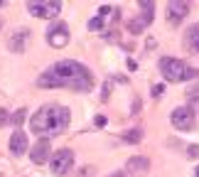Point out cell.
I'll return each instance as SVG.
<instances>
[{
	"mask_svg": "<svg viewBox=\"0 0 199 177\" xmlns=\"http://www.w3.org/2000/svg\"><path fill=\"white\" fill-rule=\"evenodd\" d=\"M39 89H71V91H91L94 89V74L86 69L81 62L62 59L52 64L47 71L37 79Z\"/></svg>",
	"mask_w": 199,
	"mask_h": 177,
	"instance_id": "cell-1",
	"label": "cell"
},
{
	"mask_svg": "<svg viewBox=\"0 0 199 177\" xmlns=\"http://www.w3.org/2000/svg\"><path fill=\"white\" fill-rule=\"evenodd\" d=\"M71 121V113L66 106H59V104H47L39 111H34V116L30 118V128H32L37 135L47 138V135H59L64 133L66 126Z\"/></svg>",
	"mask_w": 199,
	"mask_h": 177,
	"instance_id": "cell-2",
	"label": "cell"
},
{
	"mask_svg": "<svg viewBox=\"0 0 199 177\" xmlns=\"http://www.w3.org/2000/svg\"><path fill=\"white\" fill-rule=\"evenodd\" d=\"M157 69L162 74L165 81L172 84H179V81H189V79H197L199 69H192L189 64H184L182 59H175V57H162L157 62Z\"/></svg>",
	"mask_w": 199,
	"mask_h": 177,
	"instance_id": "cell-3",
	"label": "cell"
},
{
	"mask_svg": "<svg viewBox=\"0 0 199 177\" xmlns=\"http://www.w3.org/2000/svg\"><path fill=\"white\" fill-rule=\"evenodd\" d=\"M170 121H172V126L177 128V131H182V133H187V131H194V126H197V121H194V111L187 106H179L172 111V116H170Z\"/></svg>",
	"mask_w": 199,
	"mask_h": 177,
	"instance_id": "cell-4",
	"label": "cell"
},
{
	"mask_svg": "<svg viewBox=\"0 0 199 177\" xmlns=\"http://www.w3.org/2000/svg\"><path fill=\"white\" fill-rule=\"evenodd\" d=\"M27 10H30V15L34 17H49V20H54L57 15H59V10H62V2H54V0H34V2H27Z\"/></svg>",
	"mask_w": 199,
	"mask_h": 177,
	"instance_id": "cell-5",
	"label": "cell"
},
{
	"mask_svg": "<svg viewBox=\"0 0 199 177\" xmlns=\"http://www.w3.org/2000/svg\"><path fill=\"white\" fill-rule=\"evenodd\" d=\"M49 165H52V172H54V175H66V172L74 167V153H71L69 148L57 150V153L52 155V160H49Z\"/></svg>",
	"mask_w": 199,
	"mask_h": 177,
	"instance_id": "cell-6",
	"label": "cell"
},
{
	"mask_svg": "<svg viewBox=\"0 0 199 177\" xmlns=\"http://www.w3.org/2000/svg\"><path fill=\"white\" fill-rule=\"evenodd\" d=\"M140 7L145 10L140 17H135V20H130L128 22V32H133V35H140L150 22H153V17H155V2H148V0H143L140 2Z\"/></svg>",
	"mask_w": 199,
	"mask_h": 177,
	"instance_id": "cell-7",
	"label": "cell"
},
{
	"mask_svg": "<svg viewBox=\"0 0 199 177\" xmlns=\"http://www.w3.org/2000/svg\"><path fill=\"white\" fill-rule=\"evenodd\" d=\"M69 27H66V22H54V25H49V30H47V42L54 47V49H62L69 44Z\"/></svg>",
	"mask_w": 199,
	"mask_h": 177,
	"instance_id": "cell-8",
	"label": "cell"
},
{
	"mask_svg": "<svg viewBox=\"0 0 199 177\" xmlns=\"http://www.w3.org/2000/svg\"><path fill=\"white\" fill-rule=\"evenodd\" d=\"M187 12H189V2H170V5H167V20H170L172 25L182 22V20L187 17Z\"/></svg>",
	"mask_w": 199,
	"mask_h": 177,
	"instance_id": "cell-9",
	"label": "cell"
},
{
	"mask_svg": "<svg viewBox=\"0 0 199 177\" xmlns=\"http://www.w3.org/2000/svg\"><path fill=\"white\" fill-rule=\"evenodd\" d=\"M30 157H32L34 165L47 162V160H49V140H47V138H39V140L34 143V150L30 153Z\"/></svg>",
	"mask_w": 199,
	"mask_h": 177,
	"instance_id": "cell-10",
	"label": "cell"
},
{
	"mask_svg": "<svg viewBox=\"0 0 199 177\" xmlns=\"http://www.w3.org/2000/svg\"><path fill=\"white\" fill-rule=\"evenodd\" d=\"M27 39H30V30H27V27L17 30L15 35L10 37V42H7L10 52H25V42H27Z\"/></svg>",
	"mask_w": 199,
	"mask_h": 177,
	"instance_id": "cell-11",
	"label": "cell"
},
{
	"mask_svg": "<svg viewBox=\"0 0 199 177\" xmlns=\"http://www.w3.org/2000/svg\"><path fill=\"white\" fill-rule=\"evenodd\" d=\"M10 150H12L15 155H22V153H27V135H25L20 128H15V133L10 135Z\"/></svg>",
	"mask_w": 199,
	"mask_h": 177,
	"instance_id": "cell-12",
	"label": "cell"
},
{
	"mask_svg": "<svg viewBox=\"0 0 199 177\" xmlns=\"http://www.w3.org/2000/svg\"><path fill=\"white\" fill-rule=\"evenodd\" d=\"M184 47H187L192 54H199V22L192 25V27L184 32Z\"/></svg>",
	"mask_w": 199,
	"mask_h": 177,
	"instance_id": "cell-13",
	"label": "cell"
},
{
	"mask_svg": "<svg viewBox=\"0 0 199 177\" xmlns=\"http://www.w3.org/2000/svg\"><path fill=\"white\" fill-rule=\"evenodd\" d=\"M126 167H128L130 172H145V170L150 167V160H148V157H130Z\"/></svg>",
	"mask_w": 199,
	"mask_h": 177,
	"instance_id": "cell-14",
	"label": "cell"
},
{
	"mask_svg": "<svg viewBox=\"0 0 199 177\" xmlns=\"http://www.w3.org/2000/svg\"><path fill=\"white\" fill-rule=\"evenodd\" d=\"M187 104H189V108L194 113H199V86H192L187 91Z\"/></svg>",
	"mask_w": 199,
	"mask_h": 177,
	"instance_id": "cell-15",
	"label": "cell"
},
{
	"mask_svg": "<svg viewBox=\"0 0 199 177\" xmlns=\"http://www.w3.org/2000/svg\"><path fill=\"white\" fill-rule=\"evenodd\" d=\"M123 138L128 143H140L143 140V128H133V131H128V133H123Z\"/></svg>",
	"mask_w": 199,
	"mask_h": 177,
	"instance_id": "cell-16",
	"label": "cell"
},
{
	"mask_svg": "<svg viewBox=\"0 0 199 177\" xmlns=\"http://www.w3.org/2000/svg\"><path fill=\"white\" fill-rule=\"evenodd\" d=\"M25 121V108H20V111H15V116H12V123H15V128L20 126Z\"/></svg>",
	"mask_w": 199,
	"mask_h": 177,
	"instance_id": "cell-17",
	"label": "cell"
},
{
	"mask_svg": "<svg viewBox=\"0 0 199 177\" xmlns=\"http://www.w3.org/2000/svg\"><path fill=\"white\" fill-rule=\"evenodd\" d=\"M187 157H199V145H189L187 148Z\"/></svg>",
	"mask_w": 199,
	"mask_h": 177,
	"instance_id": "cell-18",
	"label": "cell"
},
{
	"mask_svg": "<svg viewBox=\"0 0 199 177\" xmlns=\"http://www.w3.org/2000/svg\"><path fill=\"white\" fill-rule=\"evenodd\" d=\"M162 91H165L162 84H155V86H153V96H162Z\"/></svg>",
	"mask_w": 199,
	"mask_h": 177,
	"instance_id": "cell-19",
	"label": "cell"
},
{
	"mask_svg": "<svg viewBox=\"0 0 199 177\" xmlns=\"http://www.w3.org/2000/svg\"><path fill=\"white\" fill-rule=\"evenodd\" d=\"M5 123H7V111L0 108V126H5Z\"/></svg>",
	"mask_w": 199,
	"mask_h": 177,
	"instance_id": "cell-20",
	"label": "cell"
},
{
	"mask_svg": "<svg viewBox=\"0 0 199 177\" xmlns=\"http://www.w3.org/2000/svg\"><path fill=\"white\" fill-rule=\"evenodd\" d=\"M94 175V167H84V172H79V177H91Z\"/></svg>",
	"mask_w": 199,
	"mask_h": 177,
	"instance_id": "cell-21",
	"label": "cell"
},
{
	"mask_svg": "<svg viewBox=\"0 0 199 177\" xmlns=\"http://www.w3.org/2000/svg\"><path fill=\"white\" fill-rule=\"evenodd\" d=\"M128 69H130V71H135V69H138V64H135L133 59H128Z\"/></svg>",
	"mask_w": 199,
	"mask_h": 177,
	"instance_id": "cell-22",
	"label": "cell"
},
{
	"mask_svg": "<svg viewBox=\"0 0 199 177\" xmlns=\"http://www.w3.org/2000/svg\"><path fill=\"white\" fill-rule=\"evenodd\" d=\"M111 177H126V175H121V172H116V175H111Z\"/></svg>",
	"mask_w": 199,
	"mask_h": 177,
	"instance_id": "cell-23",
	"label": "cell"
},
{
	"mask_svg": "<svg viewBox=\"0 0 199 177\" xmlns=\"http://www.w3.org/2000/svg\"><path fill=\"white\" fill-rule=\"evenodd\" d=\"M194 177H199V167H197V170H194Z\"/></svg>",
	"mask_w": 199,
	"mask_h": 177,
	"instance_id": "cell-24",
	"label": "cell"
}]
</instances>
